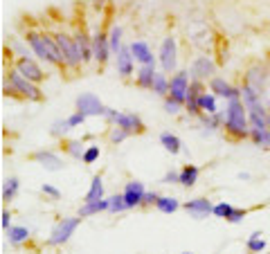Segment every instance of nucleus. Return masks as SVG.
<instances>
[{"instance_id": "obj_1", "label": "nucleus", "mask_w": 270, "mask_h": 254, "mask_svg": "<svg viewBox=\"0 0 270 254\" xmlns=\"http://www.w3.org/2000/svg\"><path fill=\"white\" fill-rule=\"evenodd\" d=\"M25 41L29 43V50L34 52L39 59L48 61L52 65H63V54H61L59 45H56L54 36H45V34H39V32H29L25 36Z\"/></svg>"}, {"instance_id": "obj_2", "label": "nucleus", "mask_w": 270, "mask_h": 254, "mask_svg": "<svg viewBox=\"0 0 270 254\" xmlns=\"http://www.w3.org/2000/svg\"><path fill=\"white\" fill-rule=\"evenodd\" d=\"M250 119H248V108L241 99H230L225 108V128L234 137H248L250 135Z\"/></svg>"}, {"instance_id": "obj_3", "label": "nucleus", "mask_w": 270, "mask_h": 254, "mask_svg": "<svg viewBox=\"0 0 270 254\" xmlns=\"http://www.w3.org/2000/svg\"><path fill=\"white\" fill-rule=\"evenodd\" d=\"M54 41H56V45H59L61 54H63L65 65H70V68H77V65L84 61V54H81V50H79V45H77L75 36L54 34Z\"/></svg>"}, {"instance_id": "obj_4", "label": "nucleus", "mask_w": 270, "mask_h": 254, "mask_svg": "<svg viewBox=\"0 0 270 254\" xmlns=\"http://www.w3.org/2000/svg\"><path fill=\"white\" fill-rule=\"evenodd\" d=\"M9 86L14 88V90L18 92V95H23L25 99H29V101H39L41 97H43V92L39 90V86L34 84V81H29V79H25L23 75H20L18 70H14V72H9V81H7Z\"/></svg>"}, {"instance_id": "obj_5", "label": "nucleus", "mask_w": 270, "mask_h": 254, "mask_svg": "<svg viewBox=\"0 0 270 254\" xmlns=\"http://www.w3.org/2000/svg\"><path fill=\"white\" fill-rule=\"evenodd\" d=\"M106 117L113 122V126L124 128V131H126L128 135H133V133H142V131H144L142 119H140L138 115H133V113H117V111H113V108H108Z\"/></svg>"}, {"instance_id": "obj_6", "label": "nucleus", "mask_w": 270, "mask_h": 254, "mask_svg": "<svg viewBox=\"0 0 270 254\" xmlns=\"http://www.w3.org/2000/svg\"><path fill=\"white\" fill-rule=\"evenodd\" d=\"M81 223V216H75V219H61L56 223V227L50 234V245H63V243L75 234L77 225Z\"/></svg>"}, {"instance_id": "obj_7", "label": "nucleus", "mask_w": 270, "mask_h": 254, "mask_svg": "<svg viewBox=\"0 0 270 254\" xmlns=\"http://www.w3.org/2000/svg\"><path fill=\"white\" fill-rule=\"evenodd\" d=\"M77 111L84 113L86 117H99L106 115L108 108L99 101V97H95L92 92H84V95L77 97Z\"/></svg>"}, {"instance_id": "obj_8", "label": "nucleus", "mask_w": 270, "mask_h": 254, "mask_svg": "<svg viewBox=\"0 0 270 254\" xmlns=\"http://www.w3.org/2000/svg\"><path fill=\"white\" fill-rule=\"evenodd\" d=\"M189 75L183 70V72H176L169 81V97H174L176 101H180L185 106L187 101V92H189Z\"/></svg>"}, {"instance_id": "obj_9", "label": "nucleus", "mask_w": 270, "mask_h": 254, "mask_svg": "<svg viewBox=\"0 0 270 254\" xmlns=\"http://www.w3.org/2000/svg\"><path fill=\"white\" fill-rule=\"evenodd\" d=\"M176 39L174 36H167L162 41V48H160V63H162V70L164 72H174L176 70Z\"/></svg>"}, {"instance_id": "obj_10", "label": "nucleus", "mask_w": 270, "mask_h": 254, "mask_svg": "<svg viewBox=\"0 0 270 254\" xmlns=\"http://www.w3.org/2000/svg\"><path fill=\"white\" fill-rule=\"evenodd\" d=\"M16 70L25 77V79L34 81V84H41V81L45 79L43 70L39 68V63H34V61H32V56H20V61L16 63Z\"/></svg>"}, {"instance_id": "obj_11", "label": "nucleus", "mask_w": 270, "mask_h": 254, "mask_svg": "<svg viewBox=\"0 0 270 254\" xmlns=\"http://www.w3.org/2000/svg\"><path fill=\"white\" fill-rule=\"evenodd\" d=\"M212 209H214V205L210 203V198H194V200H189V203H185V211L196 221H203V219H207V216H212Z\"/></svg>"}, {"instance_id": "obj_12", "label": "nucleus", "mask_w": 270, "mask_h": 254, "mask_svg": "<svg viewBox=\"0 0 270 254\" xmlns=\"http://www.w3.org/2000/svg\"><path fill=\"white\" fill-rule=\"evenodd\" d=\"M142 198H144V185L140 180H131L124 187V200H126V207L133 209V207L142 205Z\"/></svg>"}, {"instance_id": "obj_13", "label": "nucleus", "mask_w": 270, "mask_h": 254, "mask_svg": "<svg viewBox=\"0 0 270 254\" xmlns=\"http://www.w3.org/2000/svg\"><path fill=\"white\" fill-rule=\"evenodd\" d=\"M210 90L214 92L216 97H225L227 101H230V99H241V90L232 88L225 79H221V77H214V79L210 81Z\"/></svg>"}, {"instance_id": "obj_14", "label": "nucleus", "mask_w": 270, "mask_h": 254, "mask_svg": "<svg viewBox=\"0 0 270 254\" xmlns=\"http://www.w3.org/2000/svg\"><path fill=\"white\" fill-rule=\"evenodd\" d=\"M111 41H108L106 34H95L92 36V54H95V59L99 61V63H106L108 56H111Z\"/></svg>"}, {"instance_id": "obj_15", "label": "nucleus", "mask_w": 270, "mask_h": 254, "mask_svg": "<svg viewBox=\"0 0 270 254\" xmlns=\"http://www.w3.org/2000/svg\"><path fill=\"white\" fill-rule=\"evenodd\" d=\"M203 84L200 79H194L189 84V92H187V101H185V108L191 113V115H200V106H198V97L203 95Z\"/></svg>"}, {"instance_id": "obj_16", "label": "nucleus", "mask_w": 270, "mask_h": 254, "mask_svg": "<svg viewBox=\"0 0 270 254\" xmlns=\"http://www.w3.org/2000/svg\"><path fill=\"white\" fill-rule=\"evenodd\" d=\"M216 72V65L212 59H207V56H198V59L194 61V65H191V75L196 77V79H207V77H212Z\"/></svg>"}, {"instance_id": "obj_17", "label": "nucleus", "mask_w": 270, "mask_h": 254, "mask_svg": "<svg viewBox=\"0 0 270 254\" xmlns=\"http://www.w3.org/2000/svg\"><path fill=\"white\" fill-rule=\"evenodd\" d=\"M34 160L41 164V167H45L48 171H61L65 167V162L59 158V155H54V153H50V151H39V153H34Z\"/></svg>"}, {"instance_id": "obj_18", "label": "nucleus", "mask_w": 270, "mask_h": 254, "mask_svg": "<svg viewBox=\"0 0 270 254\" xmlns=\"http://www.w3.org/2000/svg\"><path fill=\"white\" fill-rule=\"evenodd\" d=\"M131 52H133V59L140 61L142 65H155V59L149 50V45L144 41H133L131 43Z\"/></svg>"}, {"instance_id": "obj_19", "label": "nucleus", "mask_w": 270, "mask_h": 254, "mask_svg": "<svg viewBox=\"0 0 270 254\" xmlns=\"http://www.w3.org/2000/svg\"><path fill=\"white\" fill-rule=\"evenodd\" d=\"M117 72L122 77H128L133 72V52H131V48H124L122 45V50L117 52Z\"/></svg>"}, {"instance_id": "obj_20", "label": "nucleus", "mask_w": 270, "mask_h": 254, "mask_svg": "<svg viewBox=\"0 0 270 254\" xmlns=\"http://www.w3.org/2000/svg\"><path fill=\"white\" fill-rule=\"evenodd\" d=\"M108 209H111V200L108 198L88 200V203H84V207L79 209V216L86 219V216H95V214H99V211H108Z\"/></svg>"}, {"instance_id": "obj_21", "label": "nucleus", "mask_w": 270, "mask_h": 254, "mask_svg": "<svg viewBox=\"0 0 270 254\" xmlns=\"http://www.w3.org/2000/svg\"><path fill=\"white\" fill-rule=\"evenodd\" d=\"M155 79V65H142L138 70V86L140 88H153Z\"/></svg>"}, {"instance_id": "obj_22", "label": "nucleus", "mask_w": 270, "mask_h": 254, "mask_svg": "<svg viewBox=\"0 0 270 254\" xmlns=\"http://www.w3.org/2000/svg\"><path fill=\"white\" fill-rule=\"evenodd\" d=\"M250 137L257 147H263V149H270V128H257V126H250Z\"/></svg>"}, {"instance_id": "obj_23", "label": "nucleus", "mask_w": 270, "mask_h": 254, "mask_svg": "<svg viewBox=\"0 0 270 254\" xmlns=\"http://www.w3.org/2000/svg\"><path fill=\"white\" fill-rule=\"evenodd\" d=\"M160 144L164 147V151H169L171 155L180 153V149H183V144H180V139L174 135V133H162L160 135Z\"/></svg>"}, {"instance_id": "obj_24", "label": "nucleus", "mask_w": 270, "mask_h": 254, "mask_svg": "<svg viewBox=\"0 0 270 254\" xmlns=\"http://www.w3.org/2000/svg\"><path fill=\"white\" fill-rule=\"evenodd\" d=\"M196 180H198V167H194V164H185L183 171H180V185L194 187Z\"/></svg>"}, {"instance_id": "obj_25", "label": "nucleus", "mask_w": 270, "mask_h": 254, "mask_svg": "<svg viewBox=\"0 0 270 254\" xmlns=\"http://www.w3.org/2000/svg\"><path fill=\"white\" fill-rule=\"evenodd\" d=\"M104 198V183H102V175H95L92 178V183H90V189H88V194H86V203L88 200H102Z\"/></svg>"}, {"instance_id": "obj_26", "label": "nucleus", "mask_w": 270, "mask_h": 254, "mask_svg": "<svg viewBox=\"0 0 270 254\" xmlns=\"http://www.w3.org/2000/svg\"><path fill=\"white\" fill-rule=\"evenodd\" d=\"M198 106H200V113H207V115L216 113V95L214 92H203L198 97Z\"/></svg>"}, {"instance_id": "obj_27", "label": "nucleus", "mask_w": 270, "mask_h": 254, "mask_svg": "<svg viewBox=\"0 0 270 254\" xmlns=\"http://www.w3.org/2000/svg\"><path fill=\"white\" fill-rule=\"evenodd\" d=\"M155 207H158L162 214H174V211L180 207V203L176 198H171V196H160L158 203H155Z\"/></svg>"}, {"instance_id": "obj_28", "label": "nucleus", "mask_w": 270, "mask_h": 254, "mask_svg": "<svg viewBox=\"0 0 270 254\" xmlns=\"http://www.w3.org/2000/svg\"><path fill=\"white\" fill-rule=\"evenodd\" d=\"M151 90L155 92V95H162V97L169 95V79L162 75V72H155V79H153V88H151Z\"/></svg>"}, {"instance_id": "obj_29", "label": "nucleus", "mask_w": 270, "mask_h": 254, "mask_svg": "<svg viewBox=\"0 0 270 254\" xmlns=\"http://www.w3.org/2000/svg\"><path fill=\"white\" fill-rule=\"evenodd\" d=\"M75 41H77V45H79V50H81V54H84V61H90V59H95V54H92V43H88V39H86V34H75Z\"/></svg>"}, {"instance_id": "obj_30", "label": "nucleus", "mask_w": 270, "mask_h": 254, "mask_svg": "<svg viewBox=\"0 0 270 254\" xmlns=\"http://www.w3.org/2000/svg\"><path fill=\"white\" fill-rule=\"evenodd\" d=\"M7 236H9V241H12L14 245H18V243H23V241H27V238H29V230H27V227H9Z\"/></svg>"}, {"instance_id": "obj_31", "label": "nucleus", "mask_w": 270, "mask_h": 254, "mask_svg": "<svg viewBox=\"0 0 270 254\" xmlns=\"http://www.w3.org/2000/svg\"><path fill=\"white\" fill-rule=\"evenodd\" d=\"M20 187V180L18 178H7L5 180V187H3V200H12L14 196H16Z\"/></svg>"}, {"instance_id": "obj_32", "label": "nucleus", "mask_w": 270, "mask_h": 254, "mask_svg": "<svg viewBox=\"0 0 270 254\" xmlns=\"http://www.w3.org/2000/svg\"><path fill=\"white\" fill-rule=\"evenodd\" d=\"M248 250L250 252H263L266 250V241H263L261 232H252L250 238H248Z\"/></svg>"}, {"instance_id": "obj_33", "label": "nucleus", "mask_w": 270, "mask_h": 254, "mask_svg": "<svg viewBox=\"0 0 270 254\" xmlns=\"http://www.w3.org/2000/svg\"><path fill=\"white\" fill-rule=\"evenodd\" d=\"M108 41H111V50L117 54V52L122 50V27L115 25V27L111 29V34H108Z\"/></svg>"}, {"instance_id": "obj_34", "label": "nucleus", "mask_w": 270, "mask_h": 254, "mask_svg": "<svg viewBox=\"0 0 270 254\" xmlns=\"http://www.w3.org/2000/svg\"><path fill=\"white\" fill-rule=\"evenodd\" d=\"M232 211H234V207H232L230 203H219V205H214V209H212V216L227 221V216H230Z\"/></svg>"}, {"instance_id": "obj_35", "label": "nucleus", "mask_w": 270, "mask_h": 254, "mask_svg": "<svg viewBox=\"0 0 270 254\" xmlns=\"http://www.w3.org/2000/svg\"><path fill=\"white\" fill-rule=\"evenodd\" d=\"M108 200H111V209H108V211H113V214H119V211L128 209L126 200H124V194H117V196H113V198H108Z\"/></svg>"}, {"instance_id": "obj_36", "label": "nucleus", "mask_w": 270, "mask_h": 254, "mask_svg": "<svg viewBox=\"0 0 270 254\" xmlns=\"http://www.w3.org/2000/svg\"><path fill=\"white\" fill-rule=\"evenodd\" d=\"M65 149H68V153H70L72 158H77V160H81V158H84V153H86V149L81 147V142H77V139L68 142V144H65Z\"/></svg>"}, {"instance_id": "obj_37", "label": "nucleus", "mask_w": 270, "mask_h": 254, "mask_svg": "<svg viewBox=\"0 0 270 254\" xmlns=\"http://www.w3.org/2000/svg\"><path fill=\"white\" fill-rule=\"evenodd\" d=\"M68 131H70V122H68V119H63V122L59 119V122L52 124V135L54 137H63Z\"/></svg>"}, {"instance_id": "obj_38", "label": "nucleus", "mask_w": 270, "mask_h": 254, "mask_svg": "<svg viewBox=\"0 0 270 254\" xmlns=\"http://www.w3.org/2000/svg\"><path fill=\"white\" fill-rule=\"evenodd\" d=\"M97 158H99V147H97V144H92V147L86 149V153H84V158H81V162L92 164V162H97Z\"/></svg>"}, {"instance_id": "obj_39", "label": "nucleus", "mask_w": 270, "mask_h": 254, "mask_svg": "<svg viewBox=\"0 0 270 254\" xmlns=\"http://www.w3.org/2000/svg\"><path fill=\"white\" fill-rule=\"evenodd\" d=\"M203 124H205V126H210V128H219V124H221V115H219V113H212V115L203 113Z\"/></svg>"}, {"instance_id": "obj_40", "label": "nucleus", "mask_w": 270, "mask_h": 254, "mask_svg": "<svg viewBox=\"0 0 270 254\" xmlns=\"http://www.w3.org/2000/svg\"><path fill=\"white\" fill-rule=\"evenodd\" d=\"M126 137H128V133L124 131V128H119V126H113V128H111V142H113V144L124 142Z\"/></svg>"}, {"instance_id": "obj_41", "label": "nucleus", "mask_w": 270, "mask_h": 254, "mask_svg": "<svg viewBox=\"0 0 270 254\" xmlns=\"http://www.w3.org/2000/svg\"><path fill=\"white\" fill-rule=\"evenodd\" d=\"M180 108H183V103L176 101L174 97H167V99H164V111H167L169 115H176V113H180Z\"/></svg>"}, {"instance_id": "obj_42", "label": "nucleus", "mask_w": 270, "mask_h": 254, "mask_svg": "<svg viewBox=\"0 0 270 254\" xmlns=\"http://www.w3.org/2000/svg\"><path fill=\"white\" fill-rule=\"evenodd\" d=\"M41 191H43L45 196H50L52 200H59L61 198V191L56 189V187H52V185H43V187H41Z\"/></svg>"}, {"instance_id": "obj_43", "label": "nucleus", "mask_w": 270, "mask_h": 254, "mask_svg": "<svg viewBox=\"0 0 270 254\" xmlns=\"http://www.w3.org/2000/svg\"><path fill=\"white\" fill-rule=\"evenodd\" d=\"M68 122H70V128H77V126H81V124L86 122V115H84V113H79V111H77L75 115H70V117H68Z\"/></svg>"}, {"instance_id": "obj_44", "label": "nucleus", "mask_w": 270, "mask_h": 254, "mask_svg": "<svg viewBox=\"0 0 270 254\" xmlns=\"http://www.w3.org/2000/svg\"><path fill=\"white\" fill-rule=\"evenodd\" d=\"M243 219H246V209H234L227 216V223H241Z\"/></svg>"}, {"instance_id": "obj_45", "label": "nucleus", "mask_w": 270, "mask_h": 254, "mask_svg": "<svg viewBox=\"0 0 270 254\" xmlns=\"http://www.w3.org/2000/svg\"><path fill=\"white\" fill-rule=\"evenodd\" d=\"M160 196L155 194V191H144V198H142V205H155L158 203Z\"/></svg>"}, {"instance_id": "obj_46", "label": "nucleus", "mask_w": 270, "mask_h": 254, "mask_svg": "<svg viewBox=\"0 0 270 254\" xmlns=\"http://www.w3.org/2000/svg\"><path fill=\"white\" fill-rule=\"evenodd\" d=\"M0 216H3V219H0V225H3V230L7 232L9 227H12V214H9V211L5 209V211H3V214H0Z\"/></svg>"}, {"instance_id": "obj_47", "label": "nucleus", "mask_w": 270, "mask_h": 254, "mask_svg": "<svg viewBox=\"0 0 270 254\" xmlns=\"http://www.w3.org/2000/svg\"><path fill=\"white\" fill-rule=\"evenodd\" d=\"M162 183L167 185H174V183H180V173H176V171H169V173H164Z\"/></svg>"}, {"instance_id": "obj_48", "label": "nucleus", "mask_w": 270, "mask_h": 254, "mask_svg": "<svg viewBox=\"0 0 270 254\" xmlns=\"http://www.w3.org/2000/svg\"><path fill=\"white\" fill-rule=\"evenodd\" d=\"M12 50H16L20 56H29V50H25V48H23V45H20V43H14V45H12Z\"/></svg>"}, {"instance_id": "obj_49", "label": "nucleus", "mask_w": 270, "mask_h": 254, "mask_svg": "<svg viewBox=\"0 0 270 254\" xmlns=\"http://www.w3.org/2000/svg\"><path fill=\"white\" fill-rule=\"evenodd\" d=\"M183 254H194V252H183Z\"/></svg>"}]
</instances>
